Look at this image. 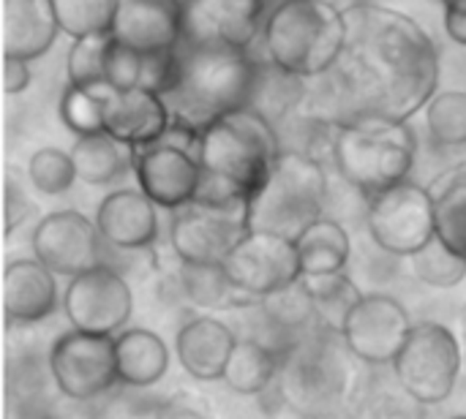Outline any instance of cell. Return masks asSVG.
Wrapping results in <instances>:
<instances>
[{"label":"cell","mask_w":466,"mask_h":419,"mask_svg":"<svg viewBox=\"0 0 466 419\" xmlns=\"http://www.w3.org/2000/svg\"><path fill=\"white\" fill-rule=\"evenodd\" d=\"M347 49L339 71L344 120L382 115L410 120L437 95L440 49L434 38L404 11L377 3L344 8Z\"/></svg>","instance_id":"obj_1"},{"label":"cell","mask_w":466,"mask_h":419,"mask_svg":"<svg viewBox=\"0 0 466 419\" xmlns=\"http://www.w3.org/2000/svg\"><path fill=\"white\" fill-rule=\"evenodd\" d=\"M259 38L276 71L292 79H317L330 74L347 49V16L328 0H279L268 11Z\"/></svg>","instance_id":"obj_2"},{"label":"cell","mask_w":466,"mask_h":419,"mask_svg":"<svg viewBox=\"0 0 466 419\" xmlns=\"http://www.w3.org/2000/svg\"><path fill=\"white\" fill-rule=\"evenodd\" d=\"M180 85L167 95L175 120L205 131L221 115L254 106L259 68L248 49L180 44Z\"/></svg>","instance_id":"obj_3"},{"label":"cell","mask_w":466,"mask_h":419,"mask_svg":"<svg viewBox=\"0 0 466 419\" xmlns=\"http://www.w3.org/2000/svg\"><path fill=\"white\" fill-rule=\"evenodd\" d=\"M330 150L344 183L369 199L410 180L418 158V136L410 120L360 115L336 125Z\"/></svg>","instance_id":"obj_4"},{"label":"cell","mask_w":466,"mask_h":419,"mask_svg":"<svg viewBox=\"0 0 466 419\" xmlns=\"http://www.w3.org/2000/svg\"><path fill=\"white\" fill-rule=\"evenodd\" d=\"M281 150L273 123L257 106H243L221 115L202 131L199 164L205 172L232 180L254 199L270 177Z\"/></svg>","instance_id":"obj_5"},{"label":"cell","mask_w":466,"mask_h":419,"mask_svg":"<svg viewBox=\"0 0 466 419\" xmlns=\"http://www.w3.org/2000/svg\"><path fill=\"white\" fill-rule=\"evenodd\" d=\"M328 175L317 155L281 150L270 177L251 199V229L298 237L325 215Z\"/></svg>","instance_id":"obj_6"},{"label":"cell","mask_w":466,"mask_h":419,"mask_svg":"<svg viewBox=\"0 0 466 419\" xmlns=\"http://www.w3.org/2000/svg\"><path fill=\"white\" fill-rule=\"evenodd\" d=\"M464 352L453 330L437 322H420L412 327L404 349L393 363L396 384L420 406L445 404L461 376Z\"/></svg>","instance_id":"obj_7"},{"label":"cell","mask_w":466,"mask_h":419,"mask_svg":"<svg viewBox=\"0 0 466 419\" xmlns=\"http://www.w3.org/2000/svg\"><path fill=\"white\" fill-rule=\"evenodd\" d=\"M371 240L390 256L410 259L437 237V207L431 188L404 180L366 199Z\"/></svg>","instance_id":"obj_8"},{"label":"cell","mask_w":466,"mask_h":419,"mask_svg":"<svg viewBox=\"0 0 466 419\" xmlns=\"http://www.w3.org/2000/svg\"><path fill=\"white\" fill-rule=\"evenodd\" d=\"M246 232H251V202H191L175 210L169 243L180 264H218Z\"/></svg>","instance_id":"obj_9"},{"label":"cell","mask_w":466,"mask_h":419,"mask_svg":"<svg viewBox=\"0 0 466 419\" xmlns=\"http://www.w3.org/2000/svg\"><path fill=\"white\" fill-rule=\"evenodd\" d=\"M46 368L57 393L68 401H96L120 384L115 338L106 335L63 333L49 349Z\"/></svg>","instance_id":"obj_10"},{"label":"cell","mask_w":466,"mask_h":419,"mask_svg":"<svg viewBox=\"0 0 466 419\" xmlns=\"http://www.w3.org/2000/svg\"><path fill=\"white\" fill-rule=\"evenodd\" d=\"M63 314L71 330L115 338L131 322L134 294L117 270L101 264L76 278H68L63 292Z\"/></svg>","instance_id":"obj_11"},{"label":"cell","mask_w":466,"mask_h":419,"mask_svg":"<svg viewBox=\"0 0 466 419\" xmlns=\"http://www.w3.org/2000/svg\"><path fill=\"white\" fill-rule=\"evenodd\" d=\"M221 264L235 286L257 300L303 278L295 240L265 229L246 232Z\"/></svg>","instance_id":"obj_12"},{"label":"cell","mask_w":466,"mask_h":419,"mask_svg":"<svg viewBox=\"0 0 466 419\" xmlns=\"http://www.w3.org/2000/svg\"><path fill=\"white\" fill-rule=\"evenodd\" d=\"M412 319L407 308L390 294H363L360 303L344 319L339 333L344 349L366 365H393L404 349Z\"/></svg>","instance_id":"obj_13"},{"label":"cell","mask_w":466,"mask_h":419,"mask_svg":"<svg viewBox=\"0 0 466 419\" xmlns=\"http://www.w3.org/2000/svg\"><path fill=\"white\" fill-rule=\"evenodd\" d=\"M104 237L87 215L76 210H55L44 215L30 237L33 259L55 275L76 278L104 264Z\"/></svg>","instance_id":"obj_14"},{"label":"cell","mask_w":466,"mask_h":419,"mask_svg":"<svg viewBox=\"0 0 466 419\" xmlns=\"http://www.w3.org/2000/svg\"><path fill=\"white\" fill-rule=\"evenodd\" d=\"M268 11V0H183V44L248 49Z\"/></svg>","instance_id":"obj_15"},{"label":"cell","mask_w":466,"mask_h":419,"mask_svg":"<svg viewBox=\"0 0 466 419\" xmlns=\"http://www.w3.org/2000/svg\"><path fill=\"white\" fill-rule=\"evenodd\" d=\"M134 175L147 199L175 213L197 199L202 164L194 150L158 139L156 145L134 150Z\"/></svg>","instance_id":"obj_16"},{"label":"cell","mask_w":466,"mask_h":419,"mask_svg":"<svg viewBox=\"0 0 466 419\" xmlns=\"http://www.w3.org/2000/svg\"><path fill=\"white\" fill-rule=\"evenodd\" d=\"M101 123L109 136H115L131 150H139L156 145L169 131L172 109L167 98L153 90H117L109 85L101 101Z\"/></svg>","instance_id":"obj_17"},{"label":"cell","mask_w":466,"mask_h":419,"mask_svg":"<svg viewBox=\"0 0 466 419\" xmlns=\"http://www.w3.org/2000/svg\"><path fill=\"white\" fill-rule=\"evenodd\" d=\"M112 38L137 52L183 44V0H117Z\"/></svg>","instance_id":"obj_18"},{"label":"cell","mask_w":466,"mask_h":419,"mask_svg":"<svg viewBox=\"0 0 466 419\" xmlns=\"http://www.w3.org/2000/svg\"><path fill=\"white\" fill-rule=\"evenodd\" d=\"M281 393L300 412L328 409L344 390L341 365L325 349L298 346L281 360Z\"/></svg>","instance_id":"obj_19"},{"label":"cell","mask_w":466,"mask_h":419,"mask_svg":"<svg viewBox=\"0 0 466 419\" xmlns=\"http://www.w3.org/2000/svg\"><path fill=\"white\" fill-rule=\"evenodd\" d=\"M96 226L106 245L120 251H142L158 240V205L142 191H112L98 205Z\"/></svg>","instance_id":"obj_20"},{"label":"cell","mask_w":466,"mask_h":419,"mask_svg":"<svg viewBox=\"0 0 466 419\" xmlns=\"http://www.w3.org/2000/svg\"><path fill=\"white\" fill-rule=\"evenodd\" d=\"M235 344H238L235 333L221 319L197 316L177 330L175 354L180 368L194 382H218L224 379Z\"/></svg>","instance_id":"obj_21"},{"label":"cell","mask_w":466,"mask_h":419,"mask_svg":"<svg viewBox=\"0 0 466 419\" xmlns=\"http://www.w3.org/2000/svg\"><path fill=\"white\" fill-rule=\"evenodd\" d=\"M57 305L55 273L38 259H16L3 275V308L8 324H38L52 316Z\"/></svg>","instance_id":"obj_22"},{"label":"cell","mask_w":466,"mask_h":419,"mask_svg":"<svg viewBox=\"0 0 466 419\" xmlns=\"http://www.w3.org/2000/svg\"><path fill=\"white\" fill-rule=\"evenodd\" d=\"M60 33L52 0H3V57L38 60Z\"/></svg>","instance_id":"obj_23"},{"label":"cell","mask_w":466,"mask_h":419,"mask_svg":"<svg viewBox=\"0 0 466 419\" xmlns=\"http://www.w3.org/2000/svg\"><path fill=\"white\" fill-rule=\"evenodd\" d=\"M115 357H117L120 384L131 390H145L158 384L169 368V349L164 338L142 327H131L115 335Z\"/></svg>","instance_id":"obj_24"},{"label":"cell","mask_w":466,"mask_h":419,"mask_svg":"<svg viewBox=\"0 0 466 419\" xmlns=\"http://www.w3.org/2000/svg\"><path fill=\"white\" fill-rule=\"evenodd\" d=\"M295 248H298L303 278L341 273L347 270L350 256H352L350 232L336 218H328V215H322L306 232H300L295 237Z\"/></svg>","instance_id":"obj_25"},{"label":"cell","mask_w":466,"mask_h":419,"mask_svg":"<svg viewBox=\"0 0 466 419\" xmlns=\"http://www.w3.org/2000/svg\"><path fill=\"white\" fill-rule=\"evenodd\" d=\"M71 161L76 169V180H82L85 185H109L120 180L128 166H134V150L106 131H98L76 136L71 147Z\"/></svg>","instance_id":"obj_26"},{"label":"cell","mask_w":466,"mask_h":419,"mask_svg":"<svg viewBox=\"0 0 466 419\" xmlns=\"http://www.w3.org/2000/svg\"><path fill=\"white\" fill-rule=\"evenodd\" d=\"M180 289L197 308L205 311H238L262 305V300L246 294L227 275L224 264H180Z\"/></svg>","instance_id":"obj_27"},{"label":"cell","mask_w":466,"mask_h":419,"mask_svg":"<svg viewBox=\"0 0 466 419\" xmlns=\"http://www.w3.org/2000/svg\"><path fill=\"white\" fill-rule=\"evenodd\" d=\"M281 352L254 338H238L224 371V384L238 395H262L281 374Z\"/></svg>","instance_id":"obj_28"},{"label":"cell","mask_w":466,"mask_h":419,"mask_svg":"<svg viewBox=\"0 0 466 419\" xmlns=\"http://www.w3.org/2000/svg\"><path fill=\"white\" fill-rule=\"evenodd\" d=\"M437 207V237L466 259V164L431 185Z\"/></svg>","instance_id":"obj_29"},{"label":"cell","mask_w":466,"mask_h":419,"mask_svg":"<svg viewBox=\"0 0 466 419\" xmlns=\"http://www.w3.org/2000/svg\"><path fill=\"white\" fill-rule=\"evenodd\" d=\"M306 286H309L311 300H314L317 322L325 330L339 335L341 327H344V319L360 303L363 292L350 281V275L344 270L341 273H328V275H309Z\"/></svg>","instance_id":"obj_30"},{"label":"cell","mask_w":466,"mask_h":419,"mask_svg":"<svg viewBox=\"0 0 466 419\" xmlns=\"http://www.w3.org/2000/svg\"><path fill=\"white\" fill-rule=\"evenodd\" d=\"M412 275L431 289H453L466 278V259L434 237L426 248L410 256Z\"/></svg>","instance_id":"obj_31"},{"label":"cell","mask_w":466,"mask_h":419,"mask_svg":"<svg viewBox=\"0 0 466 419\" xmlns=\"http://www.w3.org/2000/svg\"><path fill=\"white\" fill-rule=\"evenodd\" d=\"M426 128L442 147L466 145V90L437 93L426 106Z\"/></svg>","instance_id":"obj_32"},{"label":"cell","mask_w":466,"mask_h":419,"mask_svg":"<svg viewBox=\"0 0 466 419\" xmlns=\"http://www.w3.org/2000/svg\"><path fill=\"white\" fill-rule=\"evenodd\" d=\"M57 25L71 38L109 33L115 22L117 0H52Z\"/></svg>","instance_id":"obj_33"},{"label":"cell","mask_w":466,"mask_h":419,"mask_svg":"<svg viewBox=\"0 0 466 419\" xmlns=\"http://www.w3.org/2000/svg\"><path fill=\"white\" fill-rule=\"evenodd\" d=\"M112 46V33H96L85 38H74L66 55V76L68 85L87 87L96 82H106V55Z\"/></svg>","instance_id":"obj_34"},{"label":"cell","mask_w":466,"mask_h":419,"mask_svg":"<svg viewBox=\"0 0 466 419\" xmlns=\"http://www.w3.org/2000/svg\"><path fill=\"white\" fill-rule=\"evenodd\" d=\"M106 87H109V82H96V85H87V87L68 85V90L63 93L60 117H63V123L76 136L104 131V123H101V101H104Z\"/></svg>","instance_id":"obj_35"},{"label":"cell","mask_w":466,"mask_h":419,"mask_svg":"<svg viewBox=\"0 0 466 419\" xmlns=\"http://www.w3.org/2000/svg\"><path fill=\"white\" fill-rule=\"evenodd\" d=\"M259 308L273 324H279L284 330H300L317 319L314 300H311V292L306 286V278H298L295 284L268 294Z\"/></svg>","instance_id":"obj_36"},{"label":"cell","mask_w":466,"mask_h":419,"mask_svg":"<svg viewBox=\"0 0 466 419\" xmlns=\"http://www.w3.org/2000/svg\"><path fill=\"white\" fill-rule=\"evenodd\" d=\"M27 177L30 185L44 194V196H57L66 194L74 180H76V169L71 161V153L60 150V147H41L30 155L27 161Z\"/></svg>","instance_id":"obj_37"},{"label":"cell","mask_w":466,"mask_h":419,"mask_svg":"<svg viewBox=\"0 0 466 419\" xmlns=\"http://www.w3.org/2000/svg\"><path fill=\"white\" fill-rule=\"evenodd\" d=\"M180 74H183L180 46H175V49H158V52H145L142 55L139 87L153 90V93H158V95L167 98L180 85Z\"/></svg>","instance_id":"obj_38"},{"label":"cell","mask_w":466,"mask_h":419,"mask_svg":"<svg viewBox=\"0 0 466 419\" xmlns=\"http://www.w3.org/2000/svg\"><path fill=\"white\" fill-rule=\"evenodd\" d=\"M139 76H142V52L123 46L112 38L106 55V82L117 90H131L139 87Z\"/></svg>","instance_id":"obj_39"},{"label":"cell","mask_w":466,"mask_h":419,"mask_svg":"<svg viewBox=\"0 0 466 419\" xmlns=\"http://www.w3.org/2000/svg\"><path fill=\"white\" fill-rule=\"evenodd\" d=\"M156 419H210L208 412L202 409L199 401L188 398V395H177L172 401H167L158 412H156Z\"/></svg>","instance_id":"obj_40"},{"label":"cell","mask_w":466,"mask_h":419,"mask_svg":"<svg viewBox=\"0 0 466 419\" xmlns=\"http://www.w3.org/2000/svg\"><path fill=\"white\" fill-rule=\"evenodd\" d=\"M30 85V63L19 60V57H5L3 60V90L8 95H16L22 90H27Z\"/></svg>","instance_id":"obj_41"},{"label":"cell","mask_w":466,"mask_h":419,"mask_svg":"<svg viewBox=\"0 0 466 419\" xmlns=\"http://www.w3.org/2000/svg\"><path fill=\"white\" fill-rule=\"evenodd\" d=\"M30 215V202L22 196V191H16V185H5V232L14 234L16 226L25 224V218Z\"/></svg>","instance_id":"obj_42"},{"label":"cell","mask_w":466,"mask_h":419,"mask_svg":"<svg viewBox=\"0 0 466 419\" xmlns=\"http://www.w3.org/2000/svg\"><path fill=\"white\" fill-rule=\"evenodd\" d=\"M442 8H445V30H448V35L456 44L466 46V0L448 3Z\"/></svg>","instance_id":"obj_43"},{"label":"cell","mask_w":466,"mask_h":419,"mask_svg":"<svg viewBox=\"0 0 466 419\" xmlns=\"http://www.w3.org/2000/svg\"><path fill=\"white\" fill-rule=\"evenodd\" d=\"M440 3H442V5H448V3H456V0H440Z\"/></svg>","instance_id":"obj_44"},{"label":"cell","mask_w":466,"mask_h":419,"mask_svg":"<svg viewBox=\"0 0 466 419\" xmlns=\"http://www.w3.org/2000/svg\"><path fill=\"white\" fill-rule=\"evenodd\" d=\"M451 419H466V414H459V417H451Z\"/></svg>","instance_id":"obj_45"},{"label":"cell","mask_w":466,"mask_h":419,"mask_svg":"<svg viewBox=\"0 0 466 419\" xmlns=\"http://www.w3.org/2000/svg\"><path fill=\"white\" fill-rule=\"evenodd\" d=\"M328 3H336V0H328ZM336 5H339V3H336Z\"/></svg>","instance_id":"obj_46"}]
</instances>
